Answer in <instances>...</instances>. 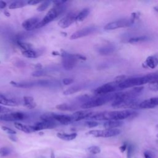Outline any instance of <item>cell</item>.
Returning <instances> with one entry per match:
<instances>
[{
    "mask_svg": "<svg viewBox=\"0 0 158 158\" xmlns=\"http://www.w3.org/2000/svg\"><path fill=\"white\" fill-rule=\"evenodd\" d=\"M10 84L16 88H29L36 86L35 81H23V82H17L15 81H10Z\"/></svg>",
    "mask_w": 158,
    "mask_h": 158,
    "instance_id": "44dd1931",
    "label": "cell"
},
{
    "mask_svg": "<svg viewBox=\"0 0 158 158\" xmlns=\"http://www.w3.org/2000/svg\"><path fill=\"white\" fill-rule=\"evenodd\" d=\"M56 126H57L56 122L41 121V122L36 123L34 125L31 126V127L33 129V130L35 131H40V130H42L54 128Z\"/></svg>",
    "mask_w": 158,
    "mask_h": 158,
    "instance_id": "4fadbf2b",
    "label": "cell"
},
{
    "mask_svg": "<svg viewBox=\"0 0 158 158\" xmlns=\"http://www.w3.org/2000/svg\"><path fill=\"white\" fill-rule=\"evenodd\" d=\"M158 106V97L151 98L139 103L138 107L141 109H151Z\"/></svg>",
    "mask_w": 158,
    "mask_h": 158,
    "instance_id": "e0dca14e",
    "label": "cell"
},
{
    "mask_svg": "<svg viewBox=\"0 0 158 158\" xmlns=\"http://www.w3.org/2000/svg\"><path fill=\"white\" fill-rule=\"evenodd\" d=\"M0 104L8 106H17L19 105V102L15 99L8 98L2 94H0Z\"/></svg>",
    "mask_w": 158,
    "mask_h": 158,
    "instance_id": "d6986e66",
    "label": "cell"
},
{
    "mask_svg": "<svg viewBox=\"0 0 158 158\" xmlns=\"http://www.w3.org/2000/svg\"><path fill=\"white\" fill-rule=\"evenodd\" d=\"M158 65V57L156 56H151L146 58L142 66L145 69H154Z\"/></svg>",
    "mask_w": 158,
    "mask_h": 158,
    "instance_id": "ac0fdd59",
    "label": "cell"
},
{
    "mask_svg": "<svg viewBox=\"0 0 158 158\" xmlns=\"http://www.w3.org/2000/svg\"><path fill=\"white\" fill-rule=\"evenodd\" d=\"M67 1H62V0H56L52 1V2L56 6H60L64 4Z\"/></svg>",
    "mask_w": 158,
    "mask_h": 158,
    "instance_id": "ee69618b",
    "label": "cell"
},
{
    "mask_svg": "<svg viewBox=\"0 0 158 158\" xmlns=\"http://www.w3.org/2000/svg\"><path fill=\"white\" fill-rule=\"evenodd\" d=\"M76 54V57L78 60H85L86 59V57L81 55V54Z\"/></svg>",
    "mask_w": 158,
    "mask_h": 158,
    "instance_id": "bcb514c9",
    "label": "cell"
},
{
    "mask_svg": "<svg viewBox=\"0 0 158 158\" xmlns=\"http://www.w3.org/2000/svg\"><path fill=\"white\" fill-rule=\"evenodd\" d=\"M93 114L94 112L93 111L89 110H82L75 112L71 116L73 121H80L83 119L89 118Z\"/></svg>",
    "mask_w": 158,
    "mask_h": 158,
    "instance_id": "5bb4252c",
    "label": "cell"
},
{
    "mask_svg": "<svg viewBox=\"0 0 158 158\" xmlns=\"http://www.w3.org/2000/svg\"><path fill=\"white\" fill-rule=\"evenodd\" d=\"M133 154V146L132 144L127 146V158H131Z\"/></svg>",
    "mask_w": 158,
    "mask_h": 158,
    "instance_id": "60d3db41",
    "label": "cell"
},
{
    "mask_svg": "<svg viewBox=\"0 0 158 158\" xmlns=\"http://www.w3.org/2000/svg\"><path fill=\"white\" fill-rule=\"evenodd\" d=\"M148 87L151 91H158V80L154 81L149 83Z\"/></svg>",
    "mask_w": 158,
    "mask_h": 158,
    "instance_id": "8d00e7d4",
    "label": "cell"
},
{
    "mask_svg": "<svg viewBox=\"0 0 158 158\" xmlns=\"http://www.w3.org/2000/svg\"><path fill=\"white\" fill-rule=\"evenodd\" d=\"M89 14V9L88 8H85L82 10H81L78 14H77L76 21L81 22L85 20V19L88 15Z\"/></svg>",
    "mask_w": 158,
    "mask_h": 158,
    "instance_id": "f1b7e54d",
    "label": "cell"
},
{
    "mask_svg": "<svg viewBox=\"0 0 158 158\" xmlns=\"http://www.w3.org/2000/svg\"><path fill=\"white\" fill-rule=\"evenodd\" d=\"M65 9L64 4L60 6H56L54 5L46 14V15L44 17V18L39 22V23L36 26V28H41L46 25L48 24L55 19H56Z\"/></svg>",
    "mask_w": 158,
    "mask_h": 158,
    "instance_id": "277c9868",
    "label": "cell"
},
{
    "mask_svg": "<svg viewBox=\"0 0 158 158\" xmlns=\"http://www.w3.org/2000/svg\"><path fill=\"white\" fill-rule=\"evenodd\" d=\"M156 136H157V138H158V134H157V135H156Z\"/></svg>",
    "mask_w": 158,
    "mask_h": 158,
    "instance_id": "9f6ffc18",
    "label": "cell"
},
{
    "mask_svg": "<svg viewBox=\"0 0 158 158\" xmlns=\"http://www.w3.org/2000/svg\"><path fill=\"white\" fill-rule=\"evenodd\" d=\"M51 3V2L50 1H43L42 2H41V4L38 6V7H37L36 10L38 12H42L45 10L50 5V4Z\"/></svg>",
    "mask_w": 158,
    "mask_h": 158,
    "instance_id": "d6a6232c",
    "label": "cell"
},
{
    "mask_svg": "<svg viewBox=\"0 0 158 158\" xmlns=\"http://www.w3.org/2000/svg\"><path fill=\"white\" fill-rule=\"evenodd\" d=\"M134 22L135 20L131 17L129 19H119L107 23L104 26V29L105 30H112L120 28H126L131 26Z\"/></svg>",
    "mask_w": 158,
    "mask_h": 158,
    "instance_id": "5b68a950",
    "label": "cell"
},
{
    "mask_svg": "<svg viewBox=\"0 0 158 158\" xmlns=\"http://www.w3.org/2000/svg\"><path fill=\"white\" fill-rule=\"evenodd\" d=\"M61 56L62 57V64L65 70H70L75 67L78 60L76 57L75 54H70L62 50Z\"/></svg>",
    "mask_w": 158,
    "mask_h": 158,
    "instance_id": "8992f818",
    "label": "cell"
},
{
    "mask_svg": "<svg viewBox=\"0 0 158 158\" xmlns=\"http://www.w3.org/2000/svg\"><path fill=\"white\" fill-rule=\"evenodd\" d=\"M156 80H158V73H152L141 77L128 78L119 84L118 87L120 89L137 87Z\"/></svg>",
    "mask_w": 158,
    "mask_h": 158,
    "instance_id": "7a4b0ae2",
    "label": "cell"
},
{
    "mask_svg": "<svg viewBox=\"0 0 158 158\" xmlns=\"http://www.w3.org/2000/svg\"><path fill=\"white\" fill-rule=\"evenodd\" d=\"M27 118V115L21 112H13L8 114H4L0 115V120L3 121H18L23 120Z\"/></svg>",
    "mask_w": 158,
    "mask_h": 158,
    "instance_id": "30bf717a",
    "label": "cell"
},
{
    "mask_svg": "<svg viewBox=\"0 0 158 158\" xmlns=\"http://www.w3.org/2000/svg\"><path fill=\"white\" fill-rule=\"evenodd\" d=\"M40 2H42V1H36V0H30V1L27 2V4H28L29 5H35V4H37L38 3H40Z\"/></svg>",
    "mask_w": 158,
    "mask_h": 158,
    "instance_id": "f6af8a7d",
    "label": "cell"
},
{
    "mask_svg": "<svg viewBox=\"0 0 158 158\" xmlns=\"http://www.w3.org/2000/svg\"><path fill=\"white\" fill-rule=\"evenodd\" d=\"M51 158H55V155L53 151H51Z\"/></svg>",
    "mask_w": 158,
    "mask_h": 158,
    "instance_id": "816d5d0a",
    "label": "cell"
},
{
    "mask_svg": "<svg viewBox=\"0 0 158 158\" xmlns=\"http://www.w3.org/2000/svg\"><path fill=\"white\" fill-rule=\"evenodd\" d=\"M56 108L58 110H62V111H73L77 109V106H76L73 104L63 103V104H60L57 105Z\"/></svg>",
    "mask_w": 158,
    "mask_h": 158,
    "instance_id": "cb8c5ba5",
    "label": "cell"
},
{
    "mask_svg": "<svg viewBox=\"0 0 158 158\" xmlns=\"http://www.w3.org/2000/svg\"><path fill=\"white\" fill-rule=\"evenodd\" d=\"M114 100V93H110L106 95L96 96L95 97H91L86 102L81 105V108L86 110L96 107L101 106L106 103Z\"/></svg>",
    "mask_w": 158,
    "mask_h": 158,
    "instance_id": "3957f363",
    "label": "cell"
},
{
    "mask_svg": "<svg viewBox=\"0 0 158 158\" xmlns=\"http://www.w3.org/2000/svg\"><path fill=\"white\" fill-rule=\"evenodd\" d=\"M17 45L22 49L23 51H27V50H30L33 49V46L31 44L27 42H24L23 41H21L20 40H18L17 41Z\"/></svg>",
    "mask_w": 158,
    "mask_h": 158,
    "instance_id": "f546056e",
    "label": "cell"
},
{
    "mask_svg": "<svg viewBox=\"0 0 158 158\" xmlns=\"http://www.w3.org/2000/svg\"><path fill=\"white\" fill-rule=\"evenodd\" d=\"M139 103L136 101V99H116L112 101L111 106L115 108H136L138 107Z\"/></svg>",
    "mask_w": 158,
    "mask_h": 158,
    "instance_id": "ba28073f",
    "label": "cell"
},
{
    "mask_svg": "<svg viewBox=\"0 0 158 158\" xmlns=\"http://www.w3.org/2000/svg\"><path fill=\"white\" fill-rule=\"evenodd\" d=\"M144 156L145 158H152V156H151V154H149V152L148 151H145L144 152Z\"/></svg>",
    "mask_w": 158,
    "mask_h": 158,
    "instance_id": "f907efd6",
    "label": "cell"
},
{
    "mask_svg": "<svg viewBox=\"0 0 158 158\" xmlns=\"http://www.w3.org/2000/svg\"><path fill=\"white\" fill-rule=\"evenodd\" d=\"M22 54L27 58H36L38 56V53L34 49L22 51Z\"/></svg>",
    "mask_w": 158,
    "mask_h": 158,
    "instance_id": "4dcf8cb0",
    "label": "cell"
},
{
    "mask_svg": "<svg viewBox=\"0 0 158 158\" xmlns=\"http://www.w3.org/2000/svg\"><path fill=\"white\" fill-rule=\"evenodd\" d=\"M14 126L17 130H19L20 131H23L24 133H32V132L35 131L33 130V129L32 128L31 126L19 123V122H15L14 123Z\"/></svg>",
    "mask_w": 158,
    "mask_h": 158,
    "instance_id": "603a6c76",
    "label": "cell"
},
{
    "mask_svg": "<svg viewBox=\"0 0 158 158\" xmlns=\"http://www.w3.org/2000/svg\"><path fill=\"white\" fill-rule=\"evenodd\" d=\"M7 6V4L4 1H0V9H4Z\"/></svg>",
    "mask_w": 158,
    "mask_h": 158,
    "instance_id": "681fc988",
    "label": "cell"
},
{
    "mask_svg": "<svg viewBox=\"0 0 158 158\" xmlns=\"http://www.w3.org/2000/svg\"><path fill=\"white\" fill-rule=\"evenodd\" d=\"M87 151L93 154H97L101 152V149L99 146H89V148H88Z\"/></svg>",
    "mask_w": 158,
    "mask_h": 158,
    "instance_id": "836d02e7",
    "label": "cell"
},
{
    "mask_svg": "<svg viewBox=\"0 0 158 158\" xmlns=\"http://www.w3.org/2000/svg\"><path fill=\"white\" fill-rule=\"evenodd\" d=\"M11 152V150L8 147H2L0 149V156L1 157H6L8 156Z\"/></svg>",
    "mask_w": 158,
    "mask_h": 158,
    "instance_id": "e575fe53",
    "label": "cell"
},
{
    "mask_svg": "<svg viewBox=\"0 0 158 158\" xmlns=\"http://www.w3.org/2000/svg\"><path fill=\"white\" fill-rule=\"evenodd\" d=\"M4 14H5V15H6V16H9V15H10L9 13L8 12H7V11H5V12H4Z\"/></svg>",
    "mask_w": 158,
    "mask_h": 158,
    "instance_id": "db71d44e",
    "label": "cell"
},
{
    "mask_svg": "<svg viewBox=\"0 0 158 158\" xmlns=\"http://www.w3.org/2000/svg\"><path fill=\"white\" fill-rule=\"evenodd\" d=\"M96 30V28L94 26H89V27H85L84 28L79 30L75 31V33H73L70 36V40H76V39H78L80 38H83L84 36H88L93 33Z\"/></svg>",
    "mask_w": 158,
    "mask_h": 158,
    "instance_id": "8fae6325",
    "label": "cell"
},
{
    "mask_svg": "<svg viewBox=\"0 0 158 158\" xmlns=\"http://www.w3.org/2000/svg\"><path fill=\"white\" fill-rule=\"evenodd\" d=\"M77 14L74 12H70L62 17L58 22V25L62 28H66L76 21Z\"/></svg>",
    "mask_w": 158,
    "mask_h": 158,
    "instance_id": "7c38bea8",
    "label": "cell"
},
{
    "mask_svg": "<svg viewBox=\"0 0 158 158\" xmlns=\"http://www.w3.org/2000/svg\"><path fill=\"white\" fill-rule=\"evenodd\" d=\"M120 89L118 85L114 83V81L105 83L97 88H96L94 91V94L96 96H101V95H106L108 94L112 93L115 91Z\"/></svg>",
    "mask_w": 158,
    "mask_h": 158,
    "instance_id": "9c48e42d",
    "label": "cell"
},
{
    "mask_svg": "<svg viewBox=\"0 0 158 158\" xmlns=\"http://www.w3.org/2000/svg\"><path fill=\"white\" fill-rule=\"evenodd\" d=\"M1 129L4 131L6 133L9 134V135H15L16 134V131L14 130H12V128H9V127H6V126H2L1 127Z\"/></svg>",
    "mask_w": 158,
    "mask_h": 158,
    "instance_id": "ab89813d",
    "label": "cell"
},
{
    "mask_svg": "<svg viewBox=\"0 0 158 158\" xmlns=\"http://www.w3.org/2000/svg\"><path fill=\"white\" fill-rule=\"evenodd\" d=\"M83 89V86L81 85H76L72 86L65 89L64 92L63 94L64 95H70L72 94H74L75 93H77L80 91H81Z\"/></svg>",
    "mask_w": 158,
    "mask_h": 158,
    "instance_id": "484cf974",
    "label": "cell"
},
{
    "mask_svg": "<svg viewBox=\"0 0 158 158\" xmlns=\"http://www.w3.org/2000/svg\"><path fill=\"white\" fill-rule=\"evenodd\" d=\"M127 78H127L126 75H119L114 78V82L118 85L119 84L122 83L123 81H125Z\"/></svg>",
    "mask_w": 158,
    "mask_h": 158,
    "instance_id": "74e56055",
    "label": "cell"
},
{
    "mask_svg": "<svg viewBox=\"0 0 158 158\" xmlns=\"http://www.w3.org/2000/svg\"><path fill=\"white\" fill-rule=\"evenodd\" d=\"M127 146H128L127 144L126 143H125L123 144H122L121 146H120L119 149H120L121 152H123L126 150V149L127 148Z\"/></svg>",
    "mask_w": 158,
    "mask_h": 158,
    "instance_id": "7dc6e473",
    "label": "cell"
},
{
    "mask_svg": "<svg viewBox=\"0 0 158 158\" xmlns=\"http://www.w3.org/2000/svg\"><path fill=\"white\" fill-rule=\"evenodd\" d=\"M46 71L43 69H38L31 73V75L34 77H40L46 75Z\"/></svg>",
    "mask_w": 158,
    "mask_h": 158,
    "instance_id": "d590c367",
    "label": "cell"
},
{
    "mask_svg": "<svg viewBox=\"0 0 158 158\" xmlns=\"http://www.w3.org/2000/svg\"><path fill=\"white\" fill-rule=\"evenodd\" d=\"M138 112L132 110H122L114 111H104L94 112L89 119L94 120H121L126 118H133L136 117Z\"/></svg>",
    "mask_w": 158,
    "mask_h": 158,
    "instance_id": "6da1fadb",
    "label": "cell"
},
{
    "mask_svg": "<svg viewBox=\"0 0 158 158\" xmlns=\"http://www.w3.org/2000/svg\"><path fill=\"white\" fill-rule=\"evenodd\" d=\"M74 82V80L72 78H65L62 80V83L65 85H68L72 84Z\"/></svg>",
    "mask_w": 158,
    "mask_h": 158,
    "instance_id": "7bdbcfd3",
    "label": "cell"
},
{
    "mask_svg": "<svg viewBox=\"0 0 158 158\" xmlns=\"http://www.w3.org/2000/svg\"><path fill=\"white\" fill-rule=\"evenodd\" d=\"M99 125V123L94 120H89L85 122V125L88 128H94L97 127Z\"/></svg>",
    "mask_w": 158,
    "mask_h": 158,
    "instance_id": "f35d334b",
    "label": "cell"
},
{
    "mask_svg": "<svg viewBox=\"0 0 158 158\" xmlns=\"http://www.w3.org/2000/svg\"><path fill=\"white\" fill-rule=\"evenodd\" d=\"M9 138L12 141H14V142H16L17 141V137L14 135H9Z\"/></svg>",
    "mask_w": 158,
    "mask_h": 158,
    "instance_id": "c3c4849f",
    "label": "cell"
},
{
    "mask_svg": "<svg viewBox=\"0 0 158 158\" xmlns=\"http://www.w3.org/2000/svg\"><path fill=\"white\" fill-rule=\"evenodd\" d=\"M121 133V130L119 129H104V130H93L87 133V135H91L94 137L109 138L115 136Z\"/></svg>",
    "mask_w": 158,
    "mask_h": 158,
    "instance_id": "52a82bcc",
    "label": "cell"
},
{
    "mask_svg": "<svg viewBox=\"0 0 158 158\" xmlns=\"http://www.w3.org/2000/svg\"><path fill=\"white\" fill-rule=\"evenodd\" d=\"M123 122L120 120H109L104 123L103 127L105 129H115L123 125Z\"/></svg>",
    "mask_w": 158,
    "mask_h": 158,
    "instance_id": "7402d4cb",
    "label": "cell"
},
{
    "mask_svg": "<svg viewBox=\"0 0 158 158\" xmlns=\"http://www.w3.org/2000/svg\"><path fill=\"white\" fill-rule=\"evenodd\" d=\"M12 112V110L7 108V107H6L3 106H1L0 105V113L1 114H8V113H10Z\"/></svg>",
    "mask_w": 158,
    "mask_h": 158,
    "instance_id": "b9f144b4",
    "label": "cell"
},
{
    "mask_svg": "<svg viewBox=\"0 0 158 158\" xmlns=\"http://www.w3.org/2000/svg\"><path fill=\"white\" fill-rule=\"evenodd\" d=\"M26 4V2L23 1H15L12 2L9 6V9H15L23 7Z\"/></svg>",
    "mask_w": 158,
    "mask_h": 158,
    "instance_id": "1f68e13d",
    "label": "cell"
},
{
    "mask_svg": "<svg viewBox=\"0 0 158 158\" xmlns=\"http://www.w3.org/2000/svg\"><path fill=\"white\" fill-rule=\"evenodd\" d=\"M52 116L55 121L62 125H69L73 122L72 116L64 114H58L56 113H51Z\"/></svg>",
    "mask_w": 158,
    "mask_h": 158,
    "instance_id": "2e32d148",
    "label": "cell"
},
{
    "mask_svg": "<svg viewBox=\"0 0 158 158\" xmlns=\"http://www.w3.org/2000/svg\"><path fill=\"white\" fill-rule=\"evenodd\" d=\"M23 104H24V106L30 109H34L36 104L33 99V98L31 96H24L23 97Z\"/></svg>",
    "mask_w": 158,
    "mask_h": 158,
    "instance_id": "4316f807",
    "label": "cell"
},
{
    "mask_svg": "<svg viewBox=\"0 0 158 158\" xmlns=\"http://www.w3.org/2000/svg\"><path fill=\"white\" fill-rule=\"evenodd\" d=\"M40 22V21L38 17H31L25 20L22 23V26L25 30L27 31H30V30L36 29V26Z\"/></svg>",
    "mask_w": 158,
    "mask_h": 158,
    "instance_id": "9a60e30c",
    "label": "cell"
},
{
    "mask_svg": "<svg viewBox=\"0 0 158 158\" xmlns=\"http://www.w3.org/2000/svg\"><path fill=\"white\" fill-rule=\"evenodd\" d=\"M156 128L157 130H158V125H157L156 126Z\"/></svg>",
    "mask_w": 158,
    "mask_h": 158,
    "instance_id": "11a10c76",
    "label": "cell"
},
{
    "mask_svg": "<svg viewBox=\"0 0 158 158\" xmlns=\"http://www.w3.org/2000/svg\"><path fill=\"white\" fill-rule=\"evenodd\" d=\"M77 136V133H57V136L64 141H72L76 138Z\"/></svg>",
    "mask_w": 158,
    "mask_h": 158,
    "instance_id": "d4e9b609",
    "label": "cell"
},
{
    "mask_svg": "<svg viewBox=\"0 0 158 158\" xmlns=\"http://www.w3.org/2000/svg\"><path fill=\"white\" fill-rule=\"evenodd\" d=\"M149 40V37L147 36H135L130 38L128 40V43L131 44H135V43H139L145 42Z\"/></svg>",
    "mask_w": 158,
    "mask_h": 158,
    "instance_id": "83f0119b",
    "label": "cell"
},
{
    "mask_svg": "<svg viewBox=\"0 0 158 158\" xmlns=\"http://www.w3.org/2000/svg\"><path fill=\"white\" fill-rule=\"evenodd\" d=\"M52 54H53V55H59L60 54H59L58 52L54 51V52H52Z\"/></svg>",
    "mask_w": 158,
    "mask_h": 158,
    "instance_id": "f5cc1de1",
    "label": "cell"
},
{
    "mask_svg": "<svg viewBox=\"0 0 158 158\" xmlns=\"http://www.w3.org/2000/svg\"><path fill=\"white\" fill-rule=\"evenodd\" d=\"M115 50V47L110 44H105L104 46H101L98 49V52L102 56L110 55L114 52Z\"/></svg>",
    "mask_w": 158,
    "mask_h": 158,
    "instance_id": "ffe728a7",
    "label": "cell"
}]
</instances>
